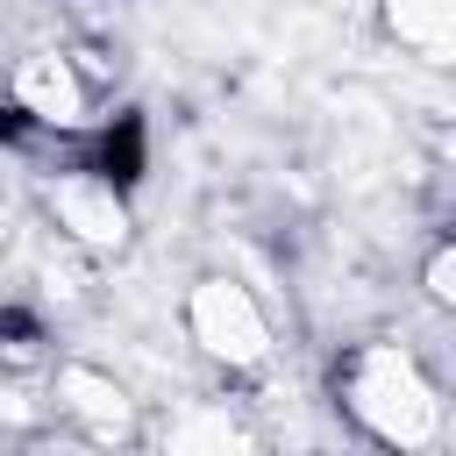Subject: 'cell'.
I'll return each mask as SVG.
<instances>
[{"label": "cell", "instance_id": "6da1fadb", "mask_svg": "<svg viewBox=\"0 0 456 456\" xmlns=\"http://www.w3.org/2000/svg\"><path fill=\"white\" fill-rule=\"evenodd\" d=\"M328 392H335V413L385 456H435L449 435V399L435 370L413 356V342L399 335L349 342L328 370Z\"/></svg>", "mask_w": 456, "mask_h": 456}, {"label": "cell", "instance_id": "7a4b0ae2", "mask_svg": "<svg viewBox=\"0 0 456 456\" xmlns=\"http://www.w3.org/2000/svg\"><path fill=\"white\" fill-rule=\"evenodd\" d=\"M178 328L185 342L228 370V378H256L278 363V328H271V306L256 299V285H242L235 271H200L178 299Z\"/></svg>", "mask_w": 456, "mask_h": 456}, {"label": "cell", "instance_id": "3957f363", "mask_svg": "<svg viewBox=\"0 0 456 456\" xmlns=\"http://www.w3.org/2000/svg\"><path fill=\"white\" fill-rule=\"evenodd\" d=\"M50 413L93 449H135L142 442L135 392L93 356H50Z\"/></svg>", "mask_w": 456, "mask_h": 456}, {"label": "cell", "instance_id": "277c9868", "mask_svg": "<svg viewBox=\"0 0 456 456\" xmlns=\"http://www.w3.org/2000/svg\"><path fill=\"white\" fill-rule=\"evenodd\" d=\"M43 214L57 228V242H71L78 256H121L135 242V207L114 178H100L93 164L50 171L43 178Z\"/></svg>", "mask_w": 456, "mask_h": 456}, {"label": "cell", "instance_id": "5b68a950", "mask_svg": "<svg viewBox=\"0 0 456 456\" xmlns=\"http://www.w3.org/2000/svg\"><path fill=\"white\" fill-rule=\"evenodd\" d=\"M142 442H150V456H264L249 406L228 399V392L171 399L157 420H142Z\"/></svg>", "mask_w": 456, "mask_h": 456}, {"label": "cell", "instance_id": "8992f818", "mask_svg": "<svg viewBox=\"0 0 456 456\" xmlns=\"http://www.w3.org/2000/svg\"><path fill=\"white\" fill-rule=\"evenodd\" d=\"M7 100H14L36 128H50V135H78V128L93 121V107H100V93L78 78V64H71L64 43L14 57V71H7Z\"/></svg>", "mask_w": 456, "mask_h": 456}, {"label": "cell", "instance_id": "52a82bcc", "mask_svg": "<svg viewBox=\"0 0 456 456\" xmlns=\"http://www.w3.org/2000/svg\"><path fill=\"white\" fill-rule=\"evenodd\" d=\"M378 21L428 71H449L456 64V0H378Z\"/></svg>", "mask_w": 456, "mask_h": 456}, {"label": "cell", "instance_id": "ba28073f", "mask_svg": "<svg viewBox=\"0 0 456 456\" xmlns=\"http://www.w3.org/2000/svg\"><path fill=\"white\" fill-rule=\"evenodd\" d=\"M93 171H100V178H114L121 192L142 178V121H135V114H121V121L100 135V157H93Z\"/></svg>", "mask_w": 456, "mask_h": 456}, {"label": "cell", "instance_id": "9c48e42d", "mask_svg": "<svg viewBox=\"0 0 456 456\" xmlns=\"http://www.w3.org/2000/svg\"><path fill=\"white\" fill-rule=\"evenodd\" d=\"M420 292H428V306H435V314H449V306H456V242H449V235H435V242H428V256H420Z\"/></svg>", "mask_w": 456, "mask_h": 456}]
</instances>
